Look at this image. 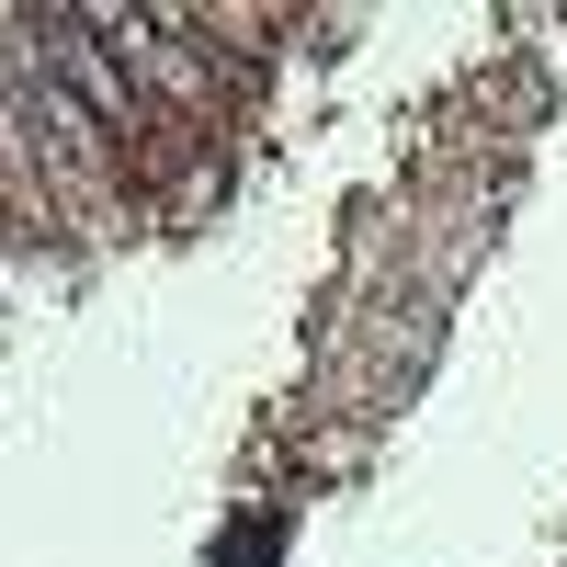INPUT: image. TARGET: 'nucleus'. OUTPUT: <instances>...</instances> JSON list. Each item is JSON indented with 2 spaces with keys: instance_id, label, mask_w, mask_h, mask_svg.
Segmentation results:
<instances>
[{
  "instance_id": "f257e3e1",
  "label": "nucleus",
  "mask_w": 567,
  "mask_h": 567,
  "mask_svg": "<svg viewBox=\"0 0 567 567\" xmlns=\"http://www.w3.org/2000/svg\"><path fill=\"white\" fill-rule=\"evenodd\" d=\"M80 12H91V34L125 58V80L148 91L171 125H194V136H216V125H227V69L194 45L182 0H80Z\"/></svg>"
}]
</instances>
